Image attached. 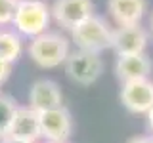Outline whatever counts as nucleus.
Here are the masks:
<instances>
[{"label":"nucleus","instance_id":"obj_3","mask_svg":"<svg viewBox=\"0 0 153 143\" xmlns=\"http://www.w3.org/2000/svg\"><path fill=\"white\" fill-rule=\"evenodd\" d=\"M71 38H73L79 50L100 54V52L111 48L113 29L107 25V21L103 17L94 13L88 19H84L80 25L71 29Z\"/></svg>","mask_w":153,"mask_h":143},{"label":"nucleus","instance_id":"obj_15","mask_svg":"<svg viewBox=\"0 0 153 143\" xmlns=\"http://www.w3.org/2000/svg\"><path fill=\"white\" fill-rule=\"evenodd\" d=\"M17 8V0H0V25L12 23Z\"/></svg>","mask_w":153,"mask_h":143},{"label":"nucleus","instance_id":"obj_2","mask_svg":"<svg viewBox=\"0 0 153 143\" xmlns=\"http://www.w3.org/2000/svg\"><path fill=\"white\" fill-rule=\"evenodd\" d=\"M29 57L42 69H56L63 65L69 55V40L59 32H44L40 36L31 38L27 48Z\"/></svg>","mask_w":153,"mask_h":143},{"label":"nucleus","instance_id":"obj_18","mask_svg":"<svg viewBox=\"0 0 153 143\" xmlns=\"http://www.w3.org/2000/svg\"><path fill=\"white\" fill-rule=\"evenodd\" d=\"M0 143H31V141H21V139H16V137L6 136V137H2V139H0Z\"/></svg>","mask_w":153,"mask_h":143},{"label":"nucleus","instance_id":"obj_1","mask_svg":"<svg viewBox=\"0 0 153 143\" xmlns=\"http://www.w3.org/2000/svg\"><path fill=\"white\" fill-rule=\"evenodd\" d=\"M52 21L50 6L42 0H17V8L13 13L12 25L19 35L35 38L48 32Z\"/></svg>","mask_w":153,"mask_h":143},{"label":"nucleus","instance_id":"obj_5","mask_svg":"<svg viewBox=\"0 0 153 143\" xmlns=\"http://www.w3.org/2000/svg\"><path fill=\"white\" fill-rule=\"evenodd\" d=\"M38 122H40V137L50 143H65L73 132V118L63 105L38 113Z\"/></svg>","mask_w":153,"mask_h":143},{"label":"nucleus","instance_id":"obj_17","mask_svg":"<svg viewBox=\"0 0 153 143\" xmlns=\"http://www.w3.org/2000/svg\"><path fill=\"white\" fill-rule=\"evenodd\" d=\"M128 143H153V136H140V137H134Z\"/></svg>","mask_w":153,"mask_h":143},{"label":"nucleus","instance_id":"obj_20","mask_svg":"<svg viewBox=\"0 0 153 143\" xmlns=\"http://www.w3.org/2000/svg\"><path fill=\"white\" fill-rule=\"evenodd\" d=\"M151 31H153V17H151Z\"/></svg>","mask_w":153,"mask_h":143},{"label":"nucleus","instance_id":"obj_19","mask_svg":"<svg viewBox=\"0 0 153 143\" xmlns=\"http://www.w3.org/2000/svg\"><path fill=\"white\" fill-rule=\"evenodd\" d=\"M147 120H149V128H151V133H153V107H151V111L147 113Z\"/></svg>","mask_w":153,"mask_h":143},{"label":"nucleus","instance_id":"obj_13","mask_svg":"<svg viewBox=\"0 0 153 143\" xmlns=\"http://www.w3.org/2000/svg\"><path fill=\"white\" fill-rule=\"evenodd\" d=\"M23 52L21 36L12 31H0V61L13 65Z\"/></svg>","mask_w":153,"mask_h":143},{"label":"nucleus","instance_id":"obj_9","mask_svg":"<svg viewBox=\"0 0 153 143\" xmlns=\"http://www.w3.org/2000/svg\"><path fill=\"white\" fill-rule=\"evenodd\" d=\"M61 103H63V94L54 80L40 78L29 90V107L35 109L36 113L57 109L61 107Z\"/></svg>","mask_w":153,"mask_h":143},{"label":"nucleus","instance_id":"obj_4","mask_svg":"<svg viewBox=\"0 0 153 143\" xmlns=\"http://www.w3.org/2000/svg\"><path fill=\"white\" fill-rule=\"evenodd\" d=\"M65 73L73 82L80 86H90L100 78L103 73V61L100 54L94 52H84L76 48L75 52H69L65 59Z\"/></svg>","mask_w":153,"mask_h":143},{"label":"nucleus","instance_id":"obj_12","mask_svg":"<svg viewBox=\"0 0 153 143\" xmlns=\"http://www.w3.org/2000/svg\"><path fill=\"white\" fill-rule=\"evenodd\" d=\"M146 8V0H107V10L119 27L140 25Z\"/></svg>","mask_w":153,"mask_h":143},{"label":"nucleus","instance_id":"obj_6","mask_svg":"<svg viewBox=\"0 0 153 143\" xmlns=\"http://www.w3.org/2000/svg\"><path fill=\"white\" fill-rule=\"evenodd\" d=\"M50 12L57 25L71 31L94 15V4L92 0H54Z\"/></svg>","mask_w":153,"mask_h":143},{"label":"nucleus","instance_id":"obj_11","mask_svg":"<svg viewBox=\"0 0 153 143\" xmlns=\"http://www.w3.org/2000/svg\"><path fill=\"white\" fill-rule=\"evenodd\" d=\"M151 59L146 54H132V55H119L115 63V73L121 82L147 78L151 73Z\"/></svg>","mask_w":153,"mask_h":143},{"label":"nucleus","instance_id":"obj_10","mask_svg":"<svg viewBox=\"0 0 153 143\" xmlns=\"http://www.w3.org/2000/svg\"><path fill=\"white\" fill-rule=\"evenodd\" d=\"M10 137H16L21 141L36 143L40 137V122H38V113L31 107H17L16 114L10 124Z\"/></svg>","mask_w":153,"mask_h":143},{"label":"nucleus","instance_id":"obj_14","mask_svg":"<svg viewBox=\"0 0 153 143\" xmlns=\"http://www.w3.org/2000/svg\"><path fill=\"white\" fill-rule=\"evenodd\" d=\"M17 107L19 105L13 101L10 95L0 92V139L8 136L10 124H12V118H13V114H16Z\"/></svg>","mask_w":153,"mask_h":143},{"label":"nucleus","instance_id":"obj_16","mask_svg":"<svg viewBox=\"0 0 153 143\" xmlns=\"http://www.w3.org/2000/svg\"><path fill=\"white\" fill-rule=\"evenodd\" d=\"M10 73H12V65H10V63H4V61H0V88H2V84L8 80Z\"/></svg>","mask_w":153,"mask_h":143},{"label":"nucleus","instance_id":"obj_7","mask_svg":"<svg viewBox=\"0 0 153 143\" xmlns=\"http://www.w3.org/2000/svg\"><path fill=\"white\" fill-rule=\"evenodd\" d=\"M121 101L130 113L147 114L153 107V82L149 78L123 82Z\"/></svg>","mask_w":153,"mask_h":143},{"label":"nucleus","instance_id":"obj_8","mask_svg":"<svg viewBox=\"0 0 153 143\" xmlns=\"http://www.w3.org/2000/svg\"><path fill=\"white\" fill-rule=\"evenodd\" d=\"M147 46V32L142 25H128L113 29L111 48L117 55H132L143 54Z\"/></svg>","mask_w":153,"mask_h":143}]
</instances>
